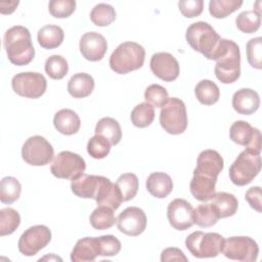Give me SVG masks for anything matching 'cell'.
I'll use <instances>...</instances> for the list:
<instances>
[{
    "mask_svg": "<svg viewBox=\"0 0 262 262\" xmlns=\"http://www.w3.org/2000/svg\"><path fill=\"white\" fill-rule=\"evenodd\" d=\"M216 60L214 73L223 84H231L241 76V52L238 45L232 40L221 38L214 54Z\"/></svg>",
    "mask_w": 262,
    "mask_h": 262,
    "instance_id": "1",
    "label": "cell"
},
{
    "mask_svg": "<svg viewBox=\"0 0 262 262\" xmlns=\"http://www.w3.org/2000/svg\"><path fill=\"white\" fill-rule=\"evenodd\" d=\"M3 45L9 61L15 66L29 64L35 56L30 31L23 26L9 28L4 34Z\"/></svg>",
    "mask_w": 262,
    "mask_h": 262,
    "instance_id": "2",
    "label": "cell"
},
{
    "mask_svg": "<svg viewBox=\"0 0 262 262\" xmlns=\"http://www.w3.org/2000/svg\"><path fill=\"white\" fill-rule=\"evenodd\" d=\"M145 50L136 42H123L112 53L110 57L111 69L120 75L140 69L144 63Z\"/></svg>",
    "mask_w": 262,
    "mask_h": 262,
    "instance_id": "3",
    "label": "cell"
},
{
    "mask_svg": "<svg viewBox=\"0 0 262 262\" xmlns=\"http://www.w3.org/2000/svg\"><path fill=\"white\" fill-rule=\"evenodd\" d=\"M185 38L193 50L202 53L211 60H213V56L221 40V37L213 27L205 21L191 24L186 30Z\"/></svg>",
    "mask_w": 262,
    "mask_h": 262,
    "instance_id": "4",
    "label": "cell"
},
{
    "mask_svg": "<svg viewBox=\"0 0 262 262\" xmlns=\"http://www.w3.org/2000/svg\"><path fill=\"white\" fill-rule=\"evenodd\" d=\"M261 169L260 152L246 148L231 164L229 168V178L237 186L251 183L259 174Z\"/></svg>",
    "mask_w": 262,
    "mask_h": 262,
    "instance_id": "5",
    "label": "cell"
},
{
    "mask_svg": "<svg viewBox=\"0 0 262 262\" xmlns=\"http://www.w3.org/2000/svg\"><path fill=\"white\" fill-rule=\"evenodd\" d=\"M224 237L217 232L194 231L185 239V246L189 253L196 258H214L222 250Z\"/></svg>",
    "mask_w": 262,
    "mask_h": 262,
    "instance_id": "6",
    "label": "cell"
},
{
    "mask_svg": "<svg viewBox=\"0 0 262 262\" xmlns=\"http://www.w3.org/2000/svg\"><path fill=\"white\" fill-rule=\"evenodd\" d=\"M160 124L167 133L173 135L181 134L186 130V106L180 98H168L160 112Z\"/></svg>",
    "mask_w": 262,
    "mask_h": 262,
    "instance_id": "7",
    "label": "cell"
},
{
    "mask_svg": "<svg viewBox=\"0 0 262 262\" xmlns=\"http://www.w3.org/2000/svg\"><path fill=\"white\" fill-rule=\"evenodd\" d=\"M85 169V160L80 155L70 150L60 151L55 156L50 166V171L53 176L72 181L80 177Z\"/></svg>",
    "mask_w": 262,
    "mask_h": 262,
    "instance_id": "8",
    "label": "cell"
},
{
    "mask_svg": "<svg viewBox=\"0 0 262 262\" xmlns=\"http://www.w3.org/2000/svg\"><path fill=\"white\" fill-rule=\"evenodd\" d=\"M53 156L51 143L40 135L29 137L21 147V158L31 166H45L52 161Z\"/></svg>",
    "mask_w": 262,
    "mask_h": 262,
    "instance_id": "9",
    "label": "cell"
},
{
    "mask_svg": "<svg viewBox=\"0 0 262 262\" xmlns=\"http://www.w3.org/2000/svg\"><path fill=\"white\" fill-rule=\"evenodd\" d=\"M221 252L231 260L253 262L258 258L259 247L250 236H231L224 239Z\"/></svg>",
    "mask_w": 262,
    "mask_h": 262,
    "instance_id": "10",
    "label": "cell"
},
{
    "mask_svg": "<svg viewBox=\"0 0 262 262\" xmlns=\"http://www.w3.org/2000/svg\"><path fill=\"white\" fill-rule=\"evenodd\" d=\"M11 87L19 96L36 99L45 93L47 81L40 73L24 72L13 76L11 80Z\"/></svg>",
    "mask_w": 262,
    "mask_h": 262,
    "instance_id": "11",
    "label": "cell"
},
{
    "mask_svg": "<svg viewBox=\"0 0 262 262\" xmlns=\"http://www.w3.org/2000/svg\"><path fill=\"white\" fill-rule=\"evenodd\" d=\"M51 241V231L46 225L29 227L18 239V251L25 256H35Z\"/></svg>",
    "mask_w": 262,
    "mask_h": 262,
    "instance_id": "12",
    "label": "cell"
},
{
    "mask_svg": "<svg viewBox=\"0 0 262 262\" xmlns=\"http://www.w3.org/2000/svg\"><path fill=\"white\" fill-rule=\"evenodd\" d=\"M118 229L129 236L141 234L146 227V216L138 207H128L117 218Z\"/></svg>",
    "mask_w": 262,
    "mask_h": 262,
    "instance_id": "13",
    "label": "cell"
},
{
    "mask_svg": "<svg viewBox=\"0 0 262 262\" xmlns=\"http://www.w3.org/2000/svg\"><path fill=\"white\" fill-rule=\"evenodd\" d=\"M230 139L247 148L261 151V134L259 129L254 128L246 121L234 122L229 129Z\"/></svg>",
    "mask_w": 262,
    "mask_h": 262,
    "instance_id": "14",
    "label": "cell"
},
{
    "mask_svg": "<svg viewBox=\"0 0 262 262\" xmlns=\"http://www.w3.org/2000/svg\"><path fill=\"white\" fill-rule=\"evenodd\" d=\"M192 213V206L184 199L173 200L167 208L169 223L177 230H186L193 225Z\"/></svg>",
    "mask_w": 262,
    "mask_h": 262,
    "instance_id": "15",
    "label": "cell"
},
{
    "mask_svg": "<svg viewBox=\"0 0 262 262\" xmlns=\"http://www.w3.org/2000/svg\"><path fill=\"white\" fill-rule=\"evenodd\" d=\"M150 70L155 76L165 82H172L179 76V63L168 52H157L150 58Z\"/></svg>",
    "mask_w": 262,
    "mask_h": 262,
    "instance_id": "16",
    "label": "cell"
},
{
    "mask_svg": "<svg viewBox=\"0 0 262 262\" xmlns=\"http://www.w3.org/2000/svg\"><path fill=\"white\" fill-rule=\"evenodd\" d=\"M82 56L89 61L101 60L107 50L105 38L97 32L85 33L79 43Z\"/></svg>",
    "mask_w": 262,
    "mask_h": 262,
    "instance_id": "17",
    "label": "cell"
},
{
    "mask_svg": "<svg viewBox=\"0 0 262 262\" xmlns=\"http://www.w3.org/2000/svg\"><path fill=\"white\" fill-rule=\"evenodd\" d=\"M106 180V177L100 175H88L82 174L71 183L72 192L82 199H94L96 200L97 194Z\"/></svg>",
    "mask_w": 262,
    "mask_h": 262,
    "instance_id": "18",
    "label": "cell"
},
{
    "mask_svg": "<svg viewBox=\"0 0 262 262\" xmlns=\"http://www.w3.org/2000/svg\"><path fill=\"white\" fill-rule=\"evenodd\" d=\"M224 167L222 157L214 149H205L200 152L193 174L217 178Z\"/></svg>",
    "mask_w": 262,
    "mask_h": 262,
    "instance_id": "19",
    "label": "cell"
},
{
    "mask_svg": "<svg viewBox=\"0 0 262 262\" xmlns=\"http://www.w3.org/2000/svg\"><path fill=\"white\" fill-rule=\"evenodd\" d=\"M260 106L258 92L251 88H242L232 96V107L241 115H252Z\"/></svg>",
    "mask_w": 262,
    "mask_h": 262,
    "instance_id": "20",
    "label": "cell"
},
{
    "mask_svg": "<svg viewBox=\"0 0 262 262\" xmlns=\"http://www.w3.org/2000/svg\"><path fill=\"white\" fill-rule=\"evenodd\" d=\"M97 256H100L98 237L86 236L76 243L71 253V260L73 262H88L94 261Z\"/></svg>",
    "mask_w": 262,
    "mask_h": 262,
    "instance_id": "21",
    "label": "cell"
},
{
    "mask_svg": "<svg viewBox=\"0 0 262 262\" xmlns=\"http://www.w3.org/2000/svg\"><path fill=\"white\" fill-rule=\"evenodd\" d=\"M53 125L59 133L73 135L79 131L81 127V120L73 110L62 108L54 115Z\"/></svg>",
    "mask_w": 262,
    "mask_h": 262,
    "instance_id": "22",
    "label": "cell"
},
{
    "mask_svg": "<svg viewBox=\"0 0 262 262\" xmlns=\"http://www.w3.org/2000/svg\"><path fill=\"white\" fill-rule=\"evenodd\" d=\"M145 186L152 196L164 199L171 193L173 181L171 177L164 172H154L147 177Z\"/></svg>",
    "mask_w": 262,
    "mask_h": 262,
    "instance_id": "23",
    "label": "cell"
},
{
    "mask_svg": "<svg viewBox=\"0 0 262 262\" xmlns=\"http://www.w3.org/2000/svg\"><path fill=\"white\" fill-rule=\"evenodd\" d=\"M212 207L215 209L219 218H227L233 216L238 208L237 199L229 192H215L209 200Z\"/></svg>",
    "mask_w": 262,
    "mask_h": 262,
    "instance_id": "24",
    "label": "cell"
},
{
    "mask_svg": "<svg viewBox=\"0 0 262 262\" xmlns=\"http://www.w3.org/2000/svg\"><path fill=\"white\" fill-rule=\"evenodd\" d=\"M217 178H211L200 174H193L189 184L192 196L200 202H207L215 193Z\"/></svg>",
    "mask_w": 262,
    "mask_h": 262,
    "instance_id": "25",
    "label": "cell"
},
{
    "mask_svg": "<svg viewBox=\"0 0 262 262\" xmlns=\"http://www.w3.org/2000/svg\"><path fill=\"white\" fill-rule=\"evenodd\" d=\"M94 86L92 76L86 73H77L68 82V92L74 98H84L92 93Z\"/></svg>",
    "mask_w": 262,
    "mask_h": 262,
    "instance_id": "26",
    "label": "cell"
},
{
    "mask_svg": "<svg viewBox=\"0 0 262 262\" xmlns=\"http://www.w3.org/2000/svg\"><path fill=\"white\" fill-rule=\"evenodd\" d=\"M95 201L98 206H105L114 211L117 210L123 202L122 194L117 184L113 183L108 178H106L102 184Z\"/></svg>",
    "mask_w": 262,
    "mask_h": 262,
    "instance_id": "27",
    "label": "cell"
},
{
    "mask_svg": "<svg viewBox=\"0 0 262 262\" xmlns=\"http://www.w3.org/2000/svg\"><path fill=\"white\" fill-rule=\"evenodd\" d=\"M64 38L63 30L55 25H46L42 27L37 34L39 45L44 49H54L61 45Z\"/></svg>",
    "mask_w": 262,
    "mask_h": 262,
    "instance_id": "28",
    "label": "cell"
},
{
    "mask_svg": "<svg viewBox=\"0 0 262 262\" xmlns=\"http://www.w3.org/2000/svg\"><path fill=\"white\" fill-rule=\"evenodd\" d=\"M95 134L105 137L112 145L118 144L122 139V129L119 122L110 117L102 118L97 122Z\"/></svg>",
    "mask_w": 262,
    "mask_h": 262,
    "instance_id": "29",
    "label": "cell"
},
{
    "mask_svg": "<svg viewBox=\"0 0 262 262\" xmlns=\"http://www.w3.org/2000/svg\"><path fill=\"white\" fill-rule=\"evenodd\" d=\"M194 95L196 99L205 105H212L219 100V87L211 80H202L194 87Z\"/></svg>",
    "mask_w": 262,
    "mask_h": 262,
    "instance_id": "30",
    "label": "cell"
},
{
    "mask_svg": "<svg viewBox=\"0 0 262 262\" xmlns=\"http://www.w3.org/2000/svg\"><path fill=\"white\" fill-rule=\"evenodd\" d=\"M89 221L94 229L104 230L111 228L117 222V218L113 209L105 206H98L91 213Z\"/></svg>",
    "mask_w": 262,
    "mask_h": 262,
    "instance_id": "31",
    "label": "cell"
},
{
    "mask_svg": "<svg viewBox=\"0 0 262 262\" xmlns=\"http://www.w3.org/2000/svg\"><path fill=\"white\" fill-rule=\"evenodd\" d=\"M192 219L193 224L200 227H211L215 225L220 218L210 203H204L193 210Z\"/></svg>",
    "mask_w": 262,
    "mask_h": 262,
    "instance_id": "32",
    "label": "cell"
},
{
    "mask_svg": "<svg viewBox=\"0 0 262 262\" xmlns=\"http://www.w3.org/2000/svg\"><path fill=\"white\" fill-rule=\"evenodd\" d=\"M21 192L19 181L12 176L2 178L0 183V201L3 204H12L18 200Z\"/></svg>",
    "mask_w": 262,
    "mask_h": 262,
    "instance_id": "33",
    "label": "cell"
},
{
    "mask_svg": "<svg viewBox=\"0 0 262 262\" xmlns=\"http://www.w3.org/2000/svg\"><path fill=\"white\" fill-rule=\"evenodd\" d=\"M130 119L132 124L137 128H145L155 120L154 106L147 102L137 104L131 112Z\"/></svg>",
    "mask_w": 262,
    "mask_h": 262,
    "instance_id": "34",
    "label": "cell"
},
{
    "mask_svg": "<svg viewBox=\"0 0 262 262\" xmlns=\"http://www.w3.org/2000/svg\"><path fill=\"white\" fill-rule=\"evenodd\" d=\"M90 19L97 27H106L116 19V10L110 4L98 3L92 8Z\"/></svg>",
    "mask_w": 262,
    "mask_h": 262,
    "instance_id": "35",
    "label": "cell"
},
{
    "mask_svg": "<svg viewBox=\"0 0 262 262\" xmlns=\"http://www.w3.org/2000/svg\"><path fill=\"white\" fill-rule=\"evenodd\" d=\"M243 5L242 0H211L209 12L215 18H224Z\"/></svg>",
    "mask_w": 262,
    "mask_h": 262,
    "instance_id": "36",
    "label": "cell"
},
{
    "mask_svg": "<svg viewBox=\"0 0 262 262\" xmlns=\"http://www.w3.org/2000/svg\"><path fill=\"white\" fill-rule=\"evenodd\" d=\"M236 28L246 34H252L259 30L261 25V14L255 10H246L241 12L235 18Z\"/></svg>",
    "mask_w": 262,
    "mask_h": 262,
    "instance_id": "37",
    "label": "cell"
},
{
    "mask_svg": "<svg viewBox=\"0 0 262 262\" xmlns=\"http://www.w3.org/2000/svg\"><path fill=\"white\" fill-rule=\"evenodd\" d=\"M120 192L122 194L123 202H128L132 200L138 190V178L133 173H124L120 175L116 182Z\"/></svg>",
    "mask_w": 262,
    "mask_h": 262,
    "instance_id": "38",
    "label": "cell"
},
{
    "mask_svg": "<svg viewBox=\"0 0 262 262\" xmlns=\"http://www.w3.org/2000/svg\"><path fill=\"white\" fill-rule=\"evenodd\" d=\"M20 224L18 212L12 208H3L0 210V235H9L15 231Z\"/></svg>",
    "mask_w": 262,
    "mask_h": 262,
    "instance_id": "39",
    "label": "cell"
},
{
    "mask_svg": "<svg viewBox=\"0 0 262 262\" xmlns=\"http://www.w3.org/2000/svg\"><path fill=\"white\" fill-rule=\"evenodd\" d=\"M45 72L53 80H60L64 78L69 71V64L61 55H51L45 61Z\"/></svg>",
    "mask_w": 262,
    "mask_h": 262,
    "instance_id": "40",
    "label": "cell"
},
{
    "mask_svg": "<svg viewBox=\"0 0 262 262\" xmlns=\"http://www.w3.org/2000/svg\"><path fill=\"white\" fill-rule=\"evenodd\" d=\"M111 142L103 136L95 134L87 143V152L93 159H104L111 150Z\"/></svg>",
    "mask_w": 262,
    "mask_h": 262,
    "instance_id": "41",
    "label": "cell"
},
{
    "mask_svg": "<svg viewBox=\"0 0 262 262\" xmlns=\"http://www.w3.org/2000/svg\"><path fill=\"white\" fill-rule=\"evenodd\" d=\"M168 91L159 84L149 85L144 91V99L154 107H162L168 100Z\"/></svg>",
    "mask_w": 262,
    "mask_h": 262,
    "instance_id": "42",
    "label": "cell"
},
{
    "mask_svg": "<svg viewBox=\"0 0 262 262\" xmlns=\"http://www.w3.org/2000/svg\"><path fill=\"white\" fill-rule=\"evenodd\" d=\"M247 59L251 67L260 70L262 68V39L256 37L247 43Z\"/></svg>",
    "mask_w": 262,
    "mask_h": 262,
    "instance_id": "43",
    "label": "cell"
},
{
    "mask_svg": "<svg viewBox=\"0 0 262 262\" xmlns=\"http://www.w3.org/2000/svg\"><path fill=\"white\" fill-rule=\"evenodd\" d=\"M50 14L56 18L69 17L76 9L75 0H51L48 4Z\"/></svg>",
    "mask_w": 262,
    "mask_h": 262,
    "instance_id": "44",
    "label": "cell"
},
{
    "mask_svg": "<svg viewBox=\"0 0 262 262\" xmlns=\"http://www.w3.org/2000/svg\"><path fill=\"white\" fill-rule=\"evenodd\" d=\"M100 245V256L102 257H112L119 254L121 251L122 245L121 242L112 234L98 236Z\"/></svg>",
    "mask_w": 262,
    "mask_h": 262,
    "instance_id": "45",
    "label": "cell"
},
{
    "mask_svg": "<svg viewBox=\"0 0 262 262\" xmlns=\"http://www.w3.org/2000/svg\"><path fill=\"white\" fill-rule=\"evenodd\" d=\"M178 7L183 16L192 18L199 16L204 9L203 0H182L178 2Z\"/></svg>",
    "mask_w": 262,
    "mask_h": 262,
    "instance_id": "46",
    "label": "cell"
},
{
    "mask_svg": "<svg viewBox=\"0 0 262 262\" xmlns=\"http://www.w3.org/2000/svg\"><path fill=\"white\" fill-rule=\"evenodd\" d=\"M261 195H262V191H261L260 186H253V187L249 188L245 193L246 201L249 203L251 208H253L257 212H261V210H262L261 209V206H262Z\"/></svg>",
    "mask_w": 262,
    "mask_h": 262,
    "instance_id": "47",
    "label": "cell"
},
{
    "mask_svg": "<svg viewBox=\"0 0 262 262\" xmlns=\"http://www.w3.org/2000/svg\"><path fill=\"white\" fill-rule=\"evenodd\" d=\"M161 261H187L186 256L178 248H167L161 254Z\"/></svg>",
    "mask_w": 262,
    "mask_h": 262,
    "instance_id": "48",
    "label": "cell"
},
{
    "mask_svg": "<svg viewBox=\"0 0 262 262\" xmlns=\"http://www.w3.org/2000/svg\"><path fill=\"white\" fill-rule=\"evenodd\" d=\"M18 1H8V2H1L0 3V12L2 14H10L13 12L18 5Z\"/></svg>",
    "mask_w": 262,
    "mask_h": 262,
    "instance_id": "49",
    "label": "cell"
}]
</instances>
